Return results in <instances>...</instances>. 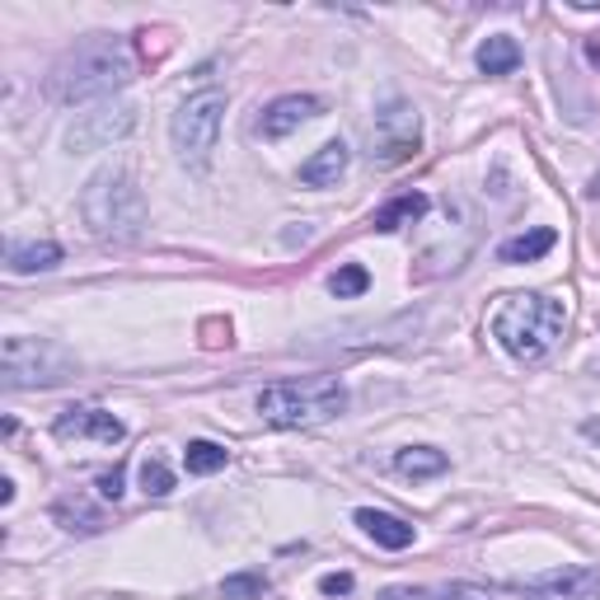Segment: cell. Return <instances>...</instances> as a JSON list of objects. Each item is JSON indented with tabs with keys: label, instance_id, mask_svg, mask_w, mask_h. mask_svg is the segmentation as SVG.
Returning a JSON list of instances; mask_svg holds the SVG:
<instances>
[{
	"label": "cell",
	"instance_id": "25",
	"mask_svg": "<svg viewBox=\"0 0 600 600\" xmlns=\"http://www.w3.org/2000/svg\"><path fill=\"white\" fill-rule=\"evenodd\" d=\"M320 591L324 596H347V591H352V577H347V573H328V577H320Z\"/></svg>",
	"mask_w": 600,
	"mask_h": 600
},
{
	"label": "cell",
	"instance_id": "27",
	"mask_svg": "<svg viewBox=\"0 0 600 600\" xmlns=\"http://www.w3.org/2000/svg\"><path fill=\"white\" fill-rule=\"evenodd\" d=\"M0 502H5V507L14 502V483H10V479H0Z\"/></svg>",
	"mask_w": 600,
	"mask_h": 600
},
{
	"label": "cell",
	"instance_id": "5",
	"mask_svg": "<svg viewBox=\"0 0 600 600\" xmlns=\"http://www.w3.org/2000/svg\"><path fill=\"white\" fill-rule=\"evenodd\" d=\"M75 375V357L67 347L47 338H24L10 334L0 343V385L5 389H52Z\"/></svg>",
	"mask_w": 600,
	"mask_h": 600
},
{
	"label": "cell",
	"instance_id": "11",
	"mask_svg": "<svg viewBox=\"0 0 600 600\" xmlns=\"http://www.w3.org/2000/svg\"><path fill=\"white\" fill-rule=\"evenodd\" d=\"M52 432L61 436V441H104V446H118L122 436H128V428H122V422L113 418V413H104V408H67V413H61L57 422H52Z\"/></svg>",
	"mask_w": 600,
	"mask_h": 600
},
{
	"label": "cell",
	"instance_id": "1",
	"mask_svg": "<svg viewBox=\"0 0 600 600\" xmlns=\"http://www.w3.org/2000/svg\"><path fill=\"white\" fill-rule=\"evenodd\" d=\"M136 75L132 47L113 34H89L85 43H75L71 52H61V61L47 75V99L52 104H89L108 99L113 89H122Z\"/></svg>",
	"mask_w": 600,
	"mask_h": 600
},
{
	"label": "cell",
	"instance_id": "8",
	"mask_svg": "<svg viewBox=\"0 0 600 600\" xmlns=\"http://www.w3.org/2000/svg\"><path fill=\"white\" fill-rule=\"evenodd\" d=\"M136 128V108L132 104H99L89 108V113H81L71 122L67 132V151L71 155H85V151H104L113 146V141H122Z\"/></svg>",
	"mask_w": 600,
	"mask_h": 600
},
{
	"label": "cell",
	"instance_id": "4",
	"mask_svg": "<svg viewBox=\"0 0 600 600\" xmlns=\"http://www.w3.org/2000/svg\"><path fill=\"white\" fill-rule=\"evenodd\" d=\"M343 408H347V389L338 375H300V381H277L259 394V418L281 432L320 428V422L338 418Z\"/></svg>",
	"mask_w": 600,
	"mask_h": 600
},
{
	"label": "cell",
	"instance_id": "13",
	"mask_svg": "<svg viewBox=\"0 0 600 600\" xmlns=\"http://www.w3.org/2000/svg\"><path fill=\"white\" fill-rule=\"evenodd\" d=\"M52 520H57L61 530H71V535H99V530H104V512L94 507L85 493L57 497V502H52Z\"/></svg>",
	"mask_w": 600,
	"mask_h": 600
},
{
	"label": "cell",
	"instance_id": "17",
	"mask_svg": "<svg viewBox=\"0 0 600 600\" xmlns=\"http://www.w3.org/2000/svg\"><path fill=\"white\" fill-rule=\"evenodd\" d=\"M554 244H559V235L549 230V226H540V230H530V235H516V240H507V244L497 249V259L502 263H535V259H544Z\"/></svg>",
	"mask_w": 600,
	"mask_h": 600
},
{
	"label": "cell",
	"instance_id": "14",
	"mask_svg": "<svg viewBox=\"0 0 600 600\" xmlns=\"http://www.w3.org/2000/svg\"><path fill=\"white\" fill-rule=\"evenodd\" d=\"M357 526L367 530L381 549H408V544H413V526H408V520H399V516H389V512L361 507V512H357Z\"/></svg>",
	"mask_w": 600,
	"mask_h": 600
},
{
	"label": "cell",
	"instance_id": "3",
	"mask_svg": "<svg viewBox=\"0 0 600 600\" xmlns=\"http://www.w3.org/2000/svg\"><path fill=\"white\" fill-rule=\"evenodd\" d=\"M81 212H85L89 235L113 240V244L136 240L141 226H146V197H141V188H136L128 165L94 169V179L85 183V193H81Z\"/></svg>",
	"mask_w": 600,
	"mask_h": 600
},
{
	"label": "cell",
	"instance_id": "21",
	"mask_svg": "<svg viewBox=\"0 0 600 600\" xmlns=\"http://www.w3.org/2000/svg\"><path fill=\"white\" fill-rule=\"evenodd\" d=\"M371 287V273L361 263H343L338 273H334V281H328V291H334L338 300H352V296H361Z\"/></svg>",
	"mask_w": 600,
	"mask_h": 600
},
{
	"label": "cell",
	"instance_id": "23",
	"mask_svg": "<svg viewBox=\"0 0 600 600\" xmlns=\"http://www.w3.org/2000/svg\"><path fill=\"white\" fill-rule=\"evenodd\" d=\"M220 591H226V600H259L267 591V577L263 573H240V577L220 581Z\"/></svg>",
	"mask_w": 600,
	"mask_h": 600
},
{
	"label": "cell",
	"instance_id": "22",
	"mask_svg": "<svg viewBox=\"0 0 600 600\" xmlns=\"http://www.w3.org/2000/svg\"><path fill=\"white\" fill-rule=\"evenodd\" d=\"M141 488H146V497H169V493H173L169 465L155 460V455H146V460H141Z\"/></svg>",
	"mask_w": 600,
	"mask_h": 600
},
{
	"label": "cell",
	"instance_id": "6",
	"mask_svg": "<svg viewBox=\"0 0 600 600\" xmlns=\"http://www.w3.org/2000/svg\"><path fill=\"white\" fill-rule=\"evenodd\" d=\"M220 118H226V94L216 85L188 94L179 104V113L169 122V141L179 151V160L188 169H207L212 151H216V136H220Z\"/></svg>",
	"mask_w": 600,
	"mask_h": 600
},
{
	"label": "cell",
	"instance_id": "26",
	"mask_svg": "<svg viewBox=\"0 0 600 600\" xmlns=\"http://www.w3.org/2000/svg\"><path fill=\"white\" fill-rule=\"evenodd\" d=\"M122 479H128V473H122V469H108V473H99V493L104 497H122Z\"/></svg>",
	"mask_w": 600,
	"mask_h": 600
},
{
	"label": "cell",
	"instance_id": "24",
	"mask_svg": "<svg viewBox=\"0 0 600 600\" xmlns=\"http://www.w3.org/2000/svg\"><path fill=\"white\" fill-rule=\"evenodd\" d=\"M436 600H493V596H488L483 587H469V581H455V587H446Z\"/></svg>",
	"mask_w": 600,
	"mask_h": 600
},
{
	"label": "cell",
	"instance_id": "16",
	"mask_svg": "<svg viewBox=\"0 0 600 600\" xmlns=\"http://www.w3.org/2000/svg\"><path fill=\"white\" fill-rule=\"evenodd\" d=\"M446 451L436 446H404L394 455V469L404 473V479H436V473H446Z\"/></svg>",
	"mask_w": 600,
	"mask_h": 600
},
{
	"label": "cell",
	"instance_id": "2",
	"mask_svg": "<svg viewBox=\"0 0 600 600\" xmlns=\"http://www.w3.org/2000/svg\"><path fill=\"white\" fill-rule=\"evenodd\" d=\"M563 305L554 296H540V291H516V296H502L493 320V338L502 343V352H512L516 361H540L554 352V343L563 338Z\"/></svg>",
	"mask_w": 600,
	"mask_h": 600
},
{
	"label": "cell",
	"instance_id": "10",
	"mask_svg": "<svg viewBox=\"0 0 600 600\" xmlns=\"http://www.w3.org/2000/svg\"><path fill=\"white\" fill-rule=\"evenodd\" d=\"M324 113V104L314 99V94H281V99H273L263 108V118H259V136L267 141H281V136H291L296 128H305L310 118H320Z\"/></svg>",
	"mask_w": 600,
	"mask_h": 600
},
{
	"label": "cell",
	"instance_id": "7",
	"mask_svg": "<svg viewBox=\"0 0 600 600\" xmlns=\"http://www.w3.org/2000/svg\"><path fill=\"white\" fill-rule=\"evenodd\" d=\"M422 146V118L413 104L389 99L371 122V160L375 165H404Z\"/></svg>",
	"mask_w": 600,
	"mask_h": 600
},
{
	"label": "cell",
	"instance_id": "20",
	"mask_svg": "<svg viewBox=\"0 0 600 600\" xmlns=\"http://www.w3.org/2000/svg\"><path fill=\"white\" fill-rule=\"evenodd\" d=\"M226 460H230V451L216 446V441H188V451H183L188 473H216V469H226Z\"/></svg>",
	"mask_w": 600,
	"mask_h": 600
},
{
	"label": "cell",
	"instance_id": "18",
	"mask_svg": "<svg viewBox=\"0 0 600 600\" xmlns=\"http://www.w3.org/2000/svg\"><path fill=\"white\" fill-rule=\"evenodd\" d=\"M516 67H520V47H516V38L493 34V38L479 47V71H483V75H512Z\"/></svg>",
	"mask_w": 600,
	"mask_h": 600
},
{
	"label": "cell",
	"instance_id": "9",
	"mask_svg": "<svg viewBox=\"0 0 600 600\" xmlns=\"http://www.w3.org/2000/svg\"><path fill=\"white\" fill-rule=\"evenodd\" d=\"M520 591L535 600H600V567L567 563V567H554V573L520 581Z\"/></svg>",
	"mask_w": 600,
	"mask_h": 600
},
{
	"label": "cell",
	"instance_id": "28",
	"mask_svg": "<svg viewBox=\"0 0 600 600\" xmlns=\"http://www.w3.org/2000/svg\"><path fill=\"white\" fill-rule=\"evenodd\" d=\"M587 57H591V61H596V67H600V43H591V47H587Z\"/></svg>",
	"mask_w": 600,
	"mask_h": 600
},
{
	"label": "cell",
	"instance_id": "12",
	"mask_svg": "<svg viewBox=\"0 0 600 600\" xmlns=\"http://www.w3.org/2000/svg\"><path fill=\"white\" fill-rule=\"evenodd\" d=\"M347 160H352L347 141H324V146L300 165V183H305V188H334L347 173Z\"/></svg>",
	"mask_w": 600,
	"mask_h": 600
},
{
	"label": "cell",
	"instance_id": "15",
	"mask_svg": "<svg viewBox=\"0 0 600 600\" xmlns=\"http://www.w3.org/2000/svg\"><path fill=\"white\" fill-rule=\"evenodd\" d=\"M10 273L14 277H28V273H52L61 263V244L52 240H34V244H10Z\"/></svg>",
	"mask_w": 600,
	"mask_h": 600
},
{
	"label": "cell",
	"instance_id": "19",
	"mask_svg": "<svg viewBox=\"0 0 600 600\" xmlns=\"http://www.w3.org/2000/svg\"><path fill=\"white\" fill-rule=\"evenodd\" d=\"M422 212H428V197H422V193H404V197L385 202V207L375 212L371 226H375V230H399V226H413Z\"/></svg>",
	"mask_w": 600,
	"mask_h": 600
}]
</instances>
